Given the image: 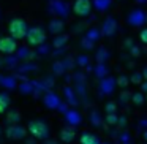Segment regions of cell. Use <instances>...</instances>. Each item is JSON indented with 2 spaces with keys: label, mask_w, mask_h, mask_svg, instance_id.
<instances>
[{
  "label": "cell",
  "mask_w": 147,
  "mask_h": 144,
  "mask_svg": "<svg viewBox=\"0 0 147 144\" xmlns=\"http://www.w3.org/2000/svg\"><path fill=\"white\" fill-rule=\"evenodd\" d=\"M27 30H29V27H27L26 21H24L22 18H14V19L10 21L8 32H10V35L13 37L14 40H22V38H26Z\"/></svg>",
  "instance_id": "cell-1"
},
{
  "label": "cell",
  "mask_w": 147,
  "mask_h": 144,
  "mask_svg": "<svg viewBox=\"0 0 147 144\" xmlns=\"http://www.w3.org/2000/svg\"><path fill=\"white\" fill-rule=\"evenodd\" d=\"M29 131L35 139H46L49 135V128L43 120H32L29 122Z\"/></svg>",
  "instance_id": "cell-2"
},
{
  "label": "cell",
  "mask_w": 147,
  "mask_h": 144,
  "mask_svg": "<svg viewBox=\"0 0 147 144\" xmlns=\"http://www.w3.org/2000/svg\"><path fill=\"white\" fill-rule=\"evenodd\" d=\"M26 40L30 46H40L46 40V33L41 27H30V29L27 30Z\"/></svg>",
  "instance_id": "cell-3"
},
{
  "label": "cell",
  "mask_w": 147,
  "mask_h": 144,
  "mask_svg": "<svg viewBox=\"0 0 147 144\" xmlns=\"http://www.w3.org/2000/svg\"><path fill=\"white\" fill-rule=\"evenodd\" d=\"M90 10H92V2L90 0H74V3H73L74 14L84 18L90 13Z\"/></svg>",
  "instance_id": "cell-4"
},
{
  "label": "cell",
  "mask_w": 147,
  "mask_h": 144,
  "mask_svg": "<svg viewBox=\"0 0 147 144\" xmlns=\"http://www.w3.org/2000/svg\"><path fill=\"white\" fill-rule=\"evenodd\" d=\"M18 48V43L13 37H2L0 38V52L2 54H13Z\"/></svg>",
  "instance_id": "cell-5"
},
{
  "label": "cell",
  "mask_w": 147,
  "mask_h": 144,
  "mask_svg": "<svg viewBox=\"0 0 147 144\" xmlns=\"http://www.w3.org/2000/svg\"><path fill=\"white\" fill-rule=\"evenodd\" d=\"M115 78H103L101 82H100V92L103 93V95H111L112 92L115 90Z\"/></svg>",
  "instance_id": "cell-6"
},
{
  "label": "cell",
  "mask_w": 147,
  "mask_h": 144,
  "mask_svg": "<svg viewBox=\"0 0 147 144\" xmlns=\"http://www.w3.org/2000/svg\"><path fill=\"white\" fill-rule=\"evenodd\" d=\"M76 138V130H74V125H68V127H63L60 130V139L63 143H71Z\"/></svg>",
  "instance_id": "cell-7"
},
{
  "label": "cell",
  "mask_w": 147,
  "mask_h": 144,
  "mask_svg": "<svg viewBox=\"0 0 147 144\" xmlns=\"http://www.w3.org/2000/svg\"><path fill=\"white\" fill-rule=\"evenodd\" d=\"M7 135L11 139H21V138H24V130L18 124H11L10 127L7 128Z\"/></svg>",
  "instance_id": "cell-8"
},
{
  "label": "cell",
  "mask_w": 147,
  "mask_h": 144,
  "mask_svg": "<svg viewBox=\"0 0 147 144\" xmlns=\"http://www.w3.org/2000/svg\"><path fill=\"white\" fill-rule=\"evenodd\" d=\"M128 22L134 27H139L146 22V16H144L142 11H133V13L130 14V18H128Z\"/></svg>",
  "instance_id": "cell-9"
},
{
  "label": "cell",
  "mask_w": 147,
  "mask_h": 144,
  "mask_svg": "<svg viewBox=\"0 0 147 144\" xmlns=\"http://www.w3.org/2000/svg\"><path fill=\"white\" fill-rule=\"evenodd\" d=\"M81 144H100V139L96 135L93 133H87V131H84L82 135H81Z\"/></svg>",
  "instance_id": "cell-10"
},
{
  "label": "cell",
  "mask_w": 147,
  "mask_h": 144,
  "mask_svg": "<svg viewBox=\"0 0 147 144\" xmlns=\"http://www.w3.org/2000/svg\"><path fill=\"white\" fill-rule=\"evenodd\" d=\"M115 21L114 19H108L106 21V24H105V27H103V33H105L106 37H111V35H114V32H115Z\"/></svg>",
  "instance_id": "cell-11"
},
{
  "label": "cell",
  "mask_w": 147,
  "mask_h": 144,
  "mask_svg": "<svg viewBox=\"0 0 147 144\" xmlns=\"http://www.w3.org/2000/svg\"><path fill=\"white\" fill-rule=\"evenodd\" d=\"M130 101L133 103V105H136V106H141V105L146 103V95H144L142 92H134V93H131Z\"/></svg>",
  "instance_id": "cell-12"
},
{
  "label": "cell",
  "mask_w": 147,
  "mask_h": 144,
  "mask_svg": "<svg viewBox=\"0 0 147 144\" xmlns=\"http://www.w3.org/2000/svg\"><path fill=\"white\" fill-rule=\"evenodd\" d=\"M95 76L98 78V79L106 78V76H108V67H106L105 64H98L95 67Z\"/></svg>",
  "instance_id": "cell-13"
},
{
  "label": "cell",
  "mask_w": 147,
  "mask_h": 144,
  "mask_svg": "<svg viewBox=\"0 0 147 144\" xmlns=\"http://www.w3.org/2000/svg\"><path fill=\"white\" fill-rule=\"evenodd\" d=\"M115 86L120 87V89H127V87L130 86V78H128L127 74H120V76L115 79Z\"/></svg>",
  "instance_id": "cell-14"
},
{
  "label": "cell",
  "mask_w": 147,
  "mask_h": 144,
  "mask_svg": "<svg viewBox=\"0 0 147 144\" xmlns=\"http://www.w3.org/2000/svg\"><path fill=\"white\" fill-rule=\"evenodd\" d=\"M10 106V97L5 93H0V114H3Z\"/></svg>",
  "instance_id": "cell-15"
},
{
  "label": "cell",
  "mask_w": 147,
  "mask_h": 144,
  "mask_svg": "<svg viewBox=\"0 0 147 144\" xmlns=\"http://www.w3.org/2000/svg\"><path fill=\"white\" fill-rule=\"evenodd\" d=\"M90 122H92L93 127H100V125L103 124V119H101V116H100L98 111H92V112H90Z\"/></svg>",
  "instance_id": "cell-16"
},
{
  "label": "cell",
  "mask_w": 147,
  "mask_h": 144,
  "mask_svg": "<svg viewBox=\"0 0 147 144\" xmlns=\"http://www.w3.org/2000/svg\"><path fill=\"white\" fill-rule=\"evenodd\" d=\"M128 78H130V84H134V86H139L144 81L141 71H134V73H131V76H128Z\"/></svg>",
  "instance_id": "cell-17"
},
{
  "label": "cell",
  "mask_w": 147,
  "mask_h": 144,
  "mask_svg": "<svg viewBox=\"0 0 147 144\" xmlns=\"http://www.w3.org/2000/svg\"><path fill=\"white\" fill-rule=\"evenodd\" d=\"M108 57H109V52L106 51L105 48H101L96 52V62H98V64H105V62L108 60Z\"/></svg>",
  "instance_id": "cell-18"
},
{
  "label": "cell",
  "mask_w": 147,
  "mask_h": 144,
  "mask_svg": "<svg viewBox=\"0 0 147 144\" xmlns=\"http://www.w3.org/2000/svg\"><path fill=\"white\" fill-rule=\"evenodd\" d=\"M130 100H131V92H128L127 89H123V92L119 95V103H120V105H127Z\"/></svg>",
  "instance_id": "cell-19"
},
{
  "label": "cell",
  "mask_w": 147,
  "mask_h": 144,
  "mask_svg": "<svg viewBox=\"0 0 147 144\" xmlns=\"http://www.w3.org/2000/svg\"><path fill=\"white\" fill-rule=\"evenodd\" d=\"M68 122H70L71 125H78L81 122V116L78 114L76 111H70L68 112Z\"/></svg>",
  "instance_id": "cell-20"
},
{
  "label": "cell",
  "mask_w": 147,
  "mask_h": 144,
  "mask_svg": "<svg viewBox=\"0 0 147 144\" xmlns=\"http://www.w3.org/2000/svg\"><path fill=\"white\" fill-rule=\"evenodd\" d=\"M117 119H119L117 112H108V114H106V124L111 125V127H115V124H117Z\"/></svg>",
  "instance_id": "cell-21"
},
{
  "label": "cell",
  "mask_w": 147,
  "mask_h": 144,
  "mask_svg": "<svg viewBox=\"0 0 147 144\" xmlns=\"http://www.w3.org/2000/svg\"><path fill=\"white\" fill-rule=\"evenodd\" d=\"M8 122H10V124H18V122H19V119H21V116H19V112L18 111H13V112H10V114H8Z\"/></svg>",
  "instance_id": "cell-22"
},
{
  "label": "cell",
  "mask_w": 147,
  "mask_h": 144,
  "mask_svg": "<svg viewBox=\"0 0 147 144\" xmlns=\"http://www.w3.org/2000/svg\"><path fill=\"white\" fill-rule=\"evenodd\" d=\"M105 111H106V114H108V112H117V103L115 101H108L105 105Z\"/></svg>",
  "instance_id": "cell-23"
},
{
  "label": "cell",
  "mask_w": 147,
  "mask_h": 144,
  "mask_svg": "<svg viewBox=\"0 0 147 144\" xmlns=\"http://www.w3.org/2000/svg\"><path fill=\"white\" fill-rule=\"evenodd\" d=\"M128 51H130L131 57H139L141 55V48L138 45H131L130 48H128Z\"/></svg>",
  "instance_id": "cell-24"
},
{
  "label": "cell",
  "mask_w": 147,
  "mask_h": 144,
  "mask_svg": "<svg viewBox=\"0 0 147 144\" xmlns=\"http://www.w3.org/2000/svg\"><path fill=\"white\" fill-rule=\"evenodd\" d=\"M144 130H147V117H142L136 125V131H144Z\"/></svg>",
  "instance_id": "cell-25"
},
{
  "label": "cell",
  "mask_w": 147,
  "mask_h": 144,
  "mask_svg": "<svg viewBox=\"0 0 147 144\" xmlns=\"http://www.w3.org/2000/svg\"><path fill=\"white\" fill-rule=\"evenodd\" d=\"M127 124H128V119L125 117V116H119L117 124H115V125H117L119 128H125V127H127Z\"/></svg>",
  "instance_id": "cell-26"
},
{
  "label": "cell",
  "mask_w": 147,
  "mask_h": 144,
  "mask_svg": "<svg viewBox=\"0 0 147 144\" xmlns=\"http://www.w3.org/2000/svg\"><path fill=\"white\" fill-rule=\"evenodd\" d=\"M131 139V135L128 133V131H123V133H120V136H119V141H120L122 144L123 143H130Z\"/></svg>",
  "instance_id": "cell-27"
},
{
  "label": "cell",
  "mask_w": 147,
  "mask_h": 144,
  "mask_svg": "<svg viewBox=\"0 0 147 144\" xmlns=\"http://www.w3.org/2000/svg\"><path fill=\"white\" fill-rule=\"evenodd\" d=\"M100 38V33L96 32V30H92V32H89V35H87V40H90V41H95V40Z\"/></svg>",
  "instance_id": "cell-28"
},
{
  "label": "cell",
  "mask_w": 147,
  "mask_h": 144,
  "mask_svg": "<svg viewBox=\"0 0 147 144\" xmlns=\"http://www.w3.org/2000/svg\"><path fill=\"white\" fill-rule=\"evenodd\" d=\"M139 40L144 43V45H147V29H142L139 33Z\"/></svg>",
  "instance_id": "cell-29"
},
{
  "label": "cell",
  "mask_w": 147,
  "mask_h": 144,
  "mask_svg": "<svg viewBox=\"0 0 147 144\" xmlns=\"http://www.w3.org/2000/svg\"><path fill=\"white\" fill-rule=\"evenodd\" d=\"M78 64H79V65H82V67H86V65L89 64V57H84V55H82V57H79Z\"/></svg>",
  "instance_id": "cell-30"
},
{
  "label": "cell",
  "mask_w": 147,
  "mask_h": 144,
  "mask_svg": "<svg viewBox=\"0 0 147 144\" xmlns=\"http://www.w3.org/2000/svg\"><path fill=\"white\" fill-rule=\"evenodd\" d=\"M139 86H141V92H142V93H147V81L144 79L142 82L139 84Z\"/></svg>",
  "instance_id": "cell-31"
},
{
  "label": "cell",
  "mask_w": 147,
  "mask_h": 144,
  "mask_svg": "<svg viewBox=\"0 0 147 144\" xmlns=\"http://www.w3.org/2000/svg\"><path fill=\"white\" fill-rule=\"evenodd\" d=\"M141 73H142V79L147 81V67H144L142 70H141Z\"/></svg>",
  "instance_id": "cell-32"
},
{
  "label": "cell",
  "mask_w": 147,
  "mask_h": 144,
  "mask_svg": "<svg viewBox=\"0 0 147 144\" xmlns=\"http://www.w3.org/2000/svg\"><path fill=\"white\" fill-rule=\"evenodd\" d=\"M131 45H133V40H127V41H125V48H127V49L130 48Z\"/></svg>",
  "instance_id": "cell-33"
},
{
  "label": "cell",
  "mask_w": 147,
  "mask_h": 144,
  "mask_svg": "<svg viewBox=\"0 0 147 144\" xmlns=\"http://www.w3.org/2000/svg\"><path fill=\"white\" fill-rule=\"evenodd\" d=\"M142 138H144V141L147 143V130H144V131H142Z\"/></svg>",
  "instance_id": "cell-34"
},
{
  "label": "cell",
  "mask_w": 147,
  "mask_h": 144,
  "mask_svg": "<svg viewBox=\"0 0 147 144\" xmlns=\"http://www.w3.org/2000/svg\"><path fill=\"white\" fill-rule=\"evenodd\" d=\"M138 2H146V0H138Z\"/></svg>",
  "instance_id": "cell-35"
},
{
  "label": "cell",
  "mask_w": 147,
  "mask_h": 144,
  "mask_svg": "<svg viewBox=\"0 0 147 144\" xmlns=\"http://www.w3.org/2000/svg\"><path fill=\"white\" fill-rule=\"evenodd\" d=\"M100 144H108V143H100Z\"/></svg>",
  "instance_id": "cell-36"
},
{
  "label": "cell",
  "mask_w": 147,
  "mask_h": 144,
  "mask_svg": "<svg viewBox=\"0 0 147 144\" xmlns=\"http://www.w3.org/2000/svg\"><path fill=\"white\" fill-rule=\"evenodd\" d=\"M146 101H147V93H146Z\"/></svg>",
  "instance_id": "cell-37"
},
{
  "label": "cell",
  "mask_w": 147,
  "mask_h": 144,
  "mask_svg": "<svg viewBox=\"0 0 147 144\" xmlns=\"http://www.w3.org/2000/svg\"><path fill=\"white\" fill-rule=\"evenodd\" d=\"M123 144H131V143H123Z\"/></svg>",
  "instance_id": "cell-38"
},
{
  "label": "cell",
  "mask_w": 147,
  "mask_h": 144,
  "mask_svg": "<svg viewBox=\"0 0 147 144\" xmlns=\"http://www.w3.org/2000/svg\"><path fill=\"white\" fill-rule=\"evenodd\" d=\"M146 21H147V18H146Z\"/></svg>",
  "instance_id": "cell-39"
},
{
  "label": "cell",
  "mask_w": 147,
  "mask_h": 144,
  "mask_svg": "<svg viewBox=\"0 0 147 144\" xmlns=\"http://www.w3.org/2000/svg\"><path fill=\"white\" fill-rule=\"evenodd\" d=\"M146 144H147V143H146Z\"/></svg>",
  "instance_id": "cell-40"
}]
</instances>
